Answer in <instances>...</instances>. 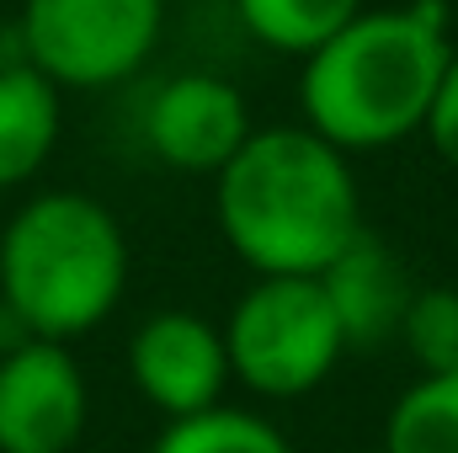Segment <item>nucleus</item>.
<instances>
[{"instance_id":"obj_1","label":"nucleus","mask_w":458,"mask_h":453,"mask_svg":"<svg viewBox=\"0 0 458 453\" xmlns=\"http://www.w3.org/2000/svg\"><path fill=\"white\" fill-rule=\"evenodd\" d=\"M214 214L256 278H320L368 229L352 160L304 123L256 128L234 150L214 176Z\"/></svg>"},{"instance_id":"obj_2","label":"nucleus","mask_w":458,"mask_h":453,"mask_svg":"<svg viewBox=\"0 0 458 453\" xmlns=\"http://www.w3.org/2000/svg\"><path fill=\"white\" fill-rule=\"evenodd\" d=\"M443 0H405L357 11L299 70L304 128L331 139L342 155L384 150L421 133L432 91L454 59Z\"/></svg>"},{"instance_id":"obj_3","label":"nucleus","mask_w":458,"mask_h":453,"mask_svg":"<svg viewBox=\"0 0 458 453\" xmlns=\"http://www.w3.org/2000/svg\"><path fill=\"white\" fill-rule=\"evenodd\" d=\"M128 288L117 214L75 187L27 198L0 229V304L43 341L91 337Z\"/></svg>"},{"instance_id":"obj_4","label":"nucleus","mask_w":458,"mask_h":453,"mask_svg":"<svg viewBox=\"0 0 458 453\" xmlns=\"http://www.w3.org/2000/svg\"><path fill=\"white\" fill-rule=\"evenodd\" d=\"M225 346L250 395L299 400L336 373L346 337L320 278H256L229 310Z\"/></svg>"},{"instance_id":"obj_5","label":"nucleus","mask_w":458,"mask_h":453,"mask_svg":"<svg viewBox=\"0 0 458 453\" xmlns=\"http://www.w3.org/2000/svg\"><path fill=\"white\" fill-rule=\"evenodd\" d=\"M165 27V0H21L16 32L32 70L59 91H107L144 70Z\"/></svg>"},{"instance_id":"obj_6","label":"nucleus","mask_w":458,"mask_h":453,"mask_svg":"<svg viewBox=\"0 0 458 453\" xmlns=\"http://www.w3.org/2000/svg\"><path fill=\"white\" fill-rule=\"evenodd\" d=\"M91 389L64 341L0 352V453H70L86 432Z\"/></svg>"},{"instance_id":"obj_7","label":"nucleus","mask_w":458,"mask_h":453,"mask_svg":"<svg viewBox=\"0 0 458 453\" xmlns=\"http://www.w3.org/2000/svg\"><path fill=\"white\" fill-rule=\"evenodd\" d=\"M256 133L245 91L214 70H182L144 102V144L155 160L187 176H219Z\"/></svg>"},{"instance_id":"obj_8","label":"nucleus","mask_w":458,"mask_h":453,"mask_svg":"<svg viewBox=\"0 0 458 453\" xmlns=\"http://www.w3.org/2000/svg\"><path fill=\"white\" fill-rule=\"evenodd\" d=\"M128 379L165 422L225 406L234 379L225 326L198 310H155L128 341Z\"/></svg>"},{"instance_id":"obj_9","label":"nucleus","mask_w":458,"mask_h":453,"mask_svg":"<svg viewBox=\"0 0 458 453\" xmlns=\"http://www.w3.org/2000/svg\"><path fill=\"white\" fill-rule=\"evenodd\" d=\"M320 288L342 321L346 346H378V341H400L405 310H411L421 283L405 272V261L394 256V245L384 235L362 229L320 272Z\"/></svg>"},{"instance_id":"obj_10","label":"nucleus","mask_w":458,"mask_h":453,"mask_svg":"<svg viewBox=\"0 0 458 453\" xmlns=\"http://www.w3.org/2000/svg\"><path fill=\"white\" fill-rule=\"evenodd\" d=\"M64 91L32 64H0V192L27 187L64 128Z\"/></svg>"},{"instance_id":"obj_11","label":"nucleus","mask_w":458,"mask_h":453,"mask_svg":"<svg viewBox=\"0 0 458 453\" xmlns=\"http://www.w3.org/2000/svg\"><path fill=\"white\" fill-rule=\"evenodd\" d=\"M357 11H362V0H234L240 27L261 48L293 54V59H310L326 38L342 32Z\"/></svg>"},{"instance_id":"obj_12","label":"nucleus","mask_w":458,"mask_h":453,"mask_svg":"<svg viewBox=\"0 0 458 453\" xmlns=\"http://www.w3.org/2000/svg\"><path fill=\"white\" fill-rule=\"evenodd\" d=\"M384 453H458V373H416L384 416Z\"/></svg>"},{"instance_id":"obj_13","label":"nucleus","mask_w":458,"mask_h":453,"mask_svg":"<svg viewBox=\"0 0 458 453\" xmlns=\"http://www.w3.org/2000/svg\"><path fill=\"white\" fill-rule=\"evenodd\" d=\"M149 453H293V443L256 411L208 406L198 416H176L160 427Z\"/></svg>"},{"instance_id":"obj_14","label":"nucleus","mask_w":458,"mask_h":453,"mask_svg":"<svg viewBox=\"0 0 458 453\" xmlns=\"http://www.w3.org/2000/svg\"><path fill=\"white\" fill-rule=\"evenodd\" d=\"M400 346L421 373H458V288L448 283L416 288L400 326Z\"/></svg>"},{"instance_id":"obj_15","label":"nucleus","mask_w":458,"mask_h":453,"mask_svg":"<svg viewBox=\"0 0 458 453\" xmlns=\"http://www.w3.org/2000/svg\"><path fill=\"white\" fill-rule=\"evenodd\" d=\"M421 133H427V144L437 150V160L458 171V54L448 59V70H443V81H437V91H432V107H427Z\"/></svg>"},{"instance_id":"obj_16","label":"nucleus","mask_w":458,"mask_h":453,"mask_svg":"<svg viewBox=\"0 0 458 453\" xmlns=\"http://www.w3.org/2000/svg\"><path fill=\"white\" fill-rule=\"evenodd\" d=\"M21 341H32V331H27V326L0 304V352H11V346H21Z\"/></svg>"}]
</instances>
